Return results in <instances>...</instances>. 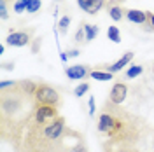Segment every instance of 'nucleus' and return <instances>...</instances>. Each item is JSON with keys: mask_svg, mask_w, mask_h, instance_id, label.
I'll list each match as a JSON object with an SVG mask.
<instances>
[{"mask_svg": "<svg viewBox=\"0 0 154 152\" xmlns=\"http://www.w3.org/2000/svg\"><path fill=\"white\" fill-rule=\"evenodd\" d=\"M96 133L107 142L138 145L151 135L145 119L107 100L96 119Z\"/></svg>", "mask_w": 154, "mask_h": 152, "instance_id": "nucleus-1", "label": "nucleus"}, {"mask_svg": "<svg viewBox=\"0 0 154 152\" xmlns=\"http://www.w3.org/2000/svg\"><path fill=\"white\" fill-rule=\"evenodd\" d=\"M35 110V98L21 93L18 81L14 87L0 91V135L19 152L32 115Z\"/></svg>", "mask_w": 154, "mask_h": 152, "instance_id": "nucleus-2", "label": "nucleus"}, {"mask_svg": "<svg viewBox=\"0 0 154 152\" xmlns=\"http://www.w3.org/2000/svg\"><path fill=\"white\" fill-rule=\"evenodd\" d=\"M67 131V121L63 115L49 123L30 121L19 152H54Z\"/></svg>", "mask_w": 154, "mask_h": 152, "instance_id": "nucleus-3", "label": "nucleus"}, {"mask_svg": "<svg viewBox=\"0 0 154 152\" xmlns=\"http://www.w3.org/2000/svg\"><path fill=\"white\" fill-rule=\"evenodd\" d=\"M54 152H89V150H88L84 135H81L75 129L67 128L63 140H61V143L58 145V149Z\"/></svg>", "mask_w": 154, "mask_h": 152, "instance_id": "nucleus-4", "label": "nucleus"}, {"mask_svg": "<svg viewBox=\"0 0 154 152\" xmlns=\"http://www.w3.org/2000/svg\"><path fill=\"white\" fill-rule=\"evenodd\" d=\"M35 105H51V107H61V95L56 87L46 84V82H38V87L35 91Z\"/></svg>", "mask_w": 154, "mask_h": 152, "instance_id": "nucleus-5", "label": "nucleus"}, {"mask_svg": "<svg viewBox=\"0 0 154 152\" xmlns=\"http://www.w3.org/2000/svg\"><path fill=\"white\" fill-rule=\"evenodd\" d=\"M33 35H35V28H25V30H19V32H11L7 35V38H5V42L11 47H25V46L32 44V40H35Z\"/></svg>", "mask_w": 154, "mask_h": 152, "instance_id": "nucleus-6", "label": "nucleus"}, {"mask_svg": "<svg viewBox=\"0 0 154 152\" xmlns=\"http://www.w3.org/2000/svg\"><path fill=\"white\" fill-rule=\"evenodd\" d=\"M58 115H60V108H58V107H51V105H35L32 121H35V123H49V121L56 119Z\"/></svg>", "mask_w": 154, "mask_h": 152, "instance_id": "nucleus-7", "label": "nucleus"}, {"mask_svg": "<svg viewBox=\"0 0 154 152\" xmlns=\"http://www.w3.org/2000/svg\"><path fill=\"white\" fill-rule=\"evenodd\" d=\"M126 96H128V84H126L123 79H117L114 82V86H112V89H110L107 100L116 103V105H121L126 100Z\"/></svg>", "mask_w": 154, "mask_h": 152, "instance_id": "nucleus-8", "label": "nucleus"}, {"mask_svg": "<svg viewBox=\"0 0 154 152\" xmlns=\"http://www.w3.org/2000/svg\"><path fill=\"white\" fill-rule=\"evenodd\" d=\"M91 70L88 65H72V67L65 68V75L70 81H84L86 77H89Z\"/></svg>", "mask_w": 154, "mask_h": 152, "instance_id": "nucleus-9", "label": "nucleus"}, {"mask_svg": "<svg viewBox=\"0 0 154 152\" xmlns=\"http://www.w3.org/2000/svg\"><path fill=\"white\" fill-rule=\"evenodd\" d=\"M103 152H140L138 145H131V143H112L103 140L102 143Z\"/></svg>", "mask_w": 154, "mask_h": 152, "instance_id": "nucleus-10", "label": "nucleus"}, {"mask_svg": "<svg viewBox=\"0 0 154 152\" xmlns=\"http://www.w3.org/2000/svg\"><path fill=\"white\" fill-rule=\"evenodd\" d=\"M135 58V53L133 51H128V53H125L123 56L119 58L117 61H114L112 65H107L105 70L107 72H110V74H117V72H121L123 68H126L130 63H131V59Z\"/></svg>", "mask_w": 154, "mask_h": 152, "instance_id": "nucleus-11", "label": "nucleus"}, {"mask_svg": "<svg viewBox=\"0 0 154 152\" xmlns=\"http://www.w3.org/2000/svg\"><path fill=\"white\" fill-rule=\"evenodd\" d=\"M126 19L130 23L140 25V26H147V23H149L147 11H138V9H126Z\"/></svg>", "mask_w": 154, "mask_h": 152, "instance_id": "nucleus-12", "label": "nucleus"}, {"mask_svg": "<svg viewBox=\"0 0 154 152\" xmlns=\"http://www.w3.org/2000/svg\"><path fill=\"white\" fill-rule=\"evenodd\" d=\"M77 5L84 12L95 16L96 12H100V9L105 5V0H77Z\"/></svg>", "mask_w": 154, "mask_h": 152, "instance_id": "nucleus-13", "label": "nucleus"}, {"mask_svg": "<svg viewBox=\"0 0 154 152\" xmlns=\"http://www.w3.org/2000/svg\"><path fill=\"white\" fill-rule=\"evenodd\" d=\"M107 12H109V16H110V19L112 21H121V19L126 16V9L125 7H121L119 4H114V2H107Z\"/></svg>", "mask_w": 154, "mask_h": 152, "instance_id": "nucleus-14", "label": "nucleus"}, {"mask_svg": "<svg viewBox=\"0 0 154 152\" xmlns=\"http://www.w3.org/2000/svg\"><path fill=\"white\" fill-rule=\"evenodd\" d=\"M18 87H19L21 93H25V95H28V96H35V91H37V87H38V82H33V81L25 79V81H18Z\"/></svg>", "mask_w": 154, "mask_h": 152, "instance_id": "nucleus-15", "label": "nucleus"}, {"mask_svg": "<svg viewBox=\"0 0 154 152\" xmlns=\"http://www.w3.org/2000/svg\"><path fill=\"white\" fill-rule=\"evenodd\" d=\"M142 72H144V67H142V65H130V67H128V70L125 72V75H123V81L135 79V77L140 75Z\"/></svg>", "mask_w": 154, "mask_h": 152, "instance_id": "nucleus-16", "label": "nucleus"}, {"mask_svg": "<svg viewBox=\"0 0 154 152\" xmlns=\"http://www.w3.org/2000/svg\"><path fill=\"white\" fill-rule=\"evenodd\" d=\"M81 25H82V28L86 32V42L93 40V38L100 33V28H98L96 25H88V23H81Z\"/></svg>", "mask_w": 154, "mask_h": 152, "instance_id": "nucleus-17", "label": "nucleus"}, {"mask_svg": "<svg viewBox=\"0 0 154 152\" xmlns=\"http://www.w3.org/2000/svg\"><path fill=\"white\" fill-rule=\"evenodd\" d=\"M91 79H96V81H110L114 74H110V72H103V70H100V68H96V70H91V74H89Z\"/></svg>", "mask_w": 154, "mask_h": 152, "instance_id": "nucleus-18", "label": "nucleus"}, {"mask_svg": "<svg viewBox=\"0 0 154 152\" xmlns=\"http://www.w3.org/2000/svg\"><path fill=\"white\" fill-rule=\"evenodd\" d=\"M107 37L110 38L114 44H119V42H121V32H119L117 26H109V30H107Z\"/></svg>", "mask_w": 154, "mask_h": 152, "instance_id": "nucleus-19", "label": "nucleus"}, {"mask_svg": "<svg viewBox=\"0 0 154 152\" xmlns=\"http://www.w3.org/2000/svg\"><path fill=\"white\" fill-rule=\"evenodd\" d=\"M70 21H72V18H70V14H65L63 18L60 19V23H58V28H60V33H68V26H70Z\"/></svg>", "mask_w": 154, "mask_h": 152, "instance_id": "nucleus-20", "label": "nucleus"}, {"mask_svg": "<svg viewBox=\"0 0 154 152\" xmlns=\"http://www.w3.org/2000/svg\"><path fill=\"white\" fill-rule=\"evenodd\" d=\"M28 4H30V0H14L12 9H14V12H25L28 9Z\"/></svg>", "mask_w": 154, "mask_h": 152, "instance_id": "nucleus-21", "label": "nucleus"}, {"mask_svg": "<svg viewBox=\"0 0 154 152\" xmlns=\"http://www.w3.org/2000/svg\"><path fill=\"white\" fill-rule=\"evenodd\" d=\"M88 91H89V84H88V82H82V84H79L75 89H74V95H75L77 98H82Z\"/></svg>", "mask_w": 154, "mask_h": 152, "instance_id": "nucleus-22", "label": "nucleus"}, {"mask_svg": "<svg viewBox=\"0 0 154 152\" xmlns=\"http://www.w3.org/2000/svg\"><path fill=\"white\" fill-rule=\"evenodd\" d=\"M74 40H75V44H82V42H86V32H84V28H82V25L77 28Z\"/></svg>", "mask_w": 154, "mask_h": 152, "instance_id": "nucleus-23", "label": "nucleus"}, {"mask_svg": "<svg viewBox=\"0 0 154 152\" xmlns=\"http://www.w3.org/2000/svg\"><path fill=\"white\" fill-rule=\"evenodd\" d=\"M42 7V2L40 0H30L28 4V9H26V12H30V14H33V12H37L38 9Z\"/></svg>", "mask_w": 154, "mask_h": 152, "instance_id": "nucleus-24", "label": "nucleus"}, {"mask_svg": "<svg viewBox=\"0 0 154 152\" xmlns=\"http://www.w3.org/2000/svg\"><path fill=\"white\" fill-rule=\"evenodd\" d=\"M9 18V12H7V0H0V19L5 21Z\"/></svg>", "mask_w": 154, "mask_h": 152, "instance_id": "nucleus-25", "label": "nucleus"}, {"mask_svg": "<svg viewBox=\"0 0 154 152\" xmlns=\"http://www.w3.org/2000/svg\"><path fill=\"white\" fill-rule=\"evenodd\" d=\"M147 18H149V23H147V30H152V32H154V14L147 11Z\"/></svg>", "mask_w": 154, "mask_h": 152, "instance_id": "nucleus-26", "label": "nucleus"}, {"mask_svg": "<svg viewBox=\"0 0 154 152\" xmlns=\"http://www.w3.org/2000/svg\"><path fill=\"white\" fill-rule=\"evenodd\" d=\"M95 114H96V108H95V98L91 96V98H89V115H91V117H95Z\"/></svg>", "mask_w": 154, "mask_h": 152, "instance_id": "nucleus-27", "label": "nucleus"}, {"mask_svg": "<svg viewBox=\"0 0 154 152\" xmlns=\"http://www.w3.org/2000/svg\"><path fill=\"white\" fill-rule=\"evenodd\" d=\"M67 56L75 58V56H79V51H77V49H70V51H67Z\"/></svg>", "mask_w": 154, "mask_h": 152, "instance_id": "nucleus-28", "label": "nucleus"}, {"mask_svg": "<svg viewBox=\"0 0 154 152\" xmlns=\"http://www.w3.org/2000/svg\"><path fill=\"white\" fill-rule=\"evenodd\" d=\"M60 54H61V56H60V58H61V61H67V53H60Z\"/></svg>", "mask_w": 154, "mask_h": 152, "instance_id": "nucleus-29", "label": "nucleus"}, {"mask_svg": "<svg viewBox=\"0 0 154 152\" xmlns=\"http://www.w3.org/2000/svg\"><path fill=\"white\" fill-rule=\"evenodd\" d=\"M4 53H5V46L2 44V46H0V54H4Z\"/></svg>", "mask_w": 154, "mask_h": 152, "instance_id": "nucleus-30", "label": "nucleus"}, {"mask_svg": "<svg viewBox=\"0 0 154 152\" xmlns=\"http://www.w3.org/2000/svg\"><path fill=\"white\" fill-rule=\"evenodd\" d=\"M152 143H154V136H152Z\"/></svg>", "mask_w": 154, "mask_h": 152, "instance_id": "nucleus-31", "label": "nucleus"}]
</instances>
